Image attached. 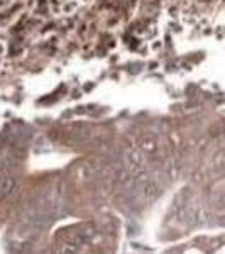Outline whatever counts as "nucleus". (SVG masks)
<instances>
[{"label": "nucleus", "instance_id": "obj_1", "mask_svg": "<svg viewBox=\"0 0 225 254\" xmlns=\"http://www.w3.org/2000/svg\"><path fill=\"white\" fill-rule=\"evenodd\" d=\"M159 193V187L156 182H153V180H147L144 182V185H142V198L146 200V202H151V200H154Z\"/></svg>", "mask_w": 225, "mask_h": 254}, {"label": "nucleus", "instance_id": "obj_2", "mask_svg": "<svg viewBox=\"0 0 225 254\" xmlns=\"http://www.w3.org/2000/svg\"><path fill=\"white\" fill-rule=\"evenodd\" d=\"M17 188V178L14 176H5V178L0 182V196H9L14 193V190Z\"/></svg>", "mask_w": 225, "mask_h": 254}, {"label": "nucleus", "instance_id": "obj_3", "mask_svg": "<svg viewBox=\"0 0 225 254\" xmlns=\"http://www.w3.org/2000/svg\"><path fill=\"white\" fill-rule=\"evenodd\" d=\"M59 254H80V248L75 244H64L63 248H61Z\"/></svg>", "mask_w": 225, "mask_h": 254}]
</instances>
